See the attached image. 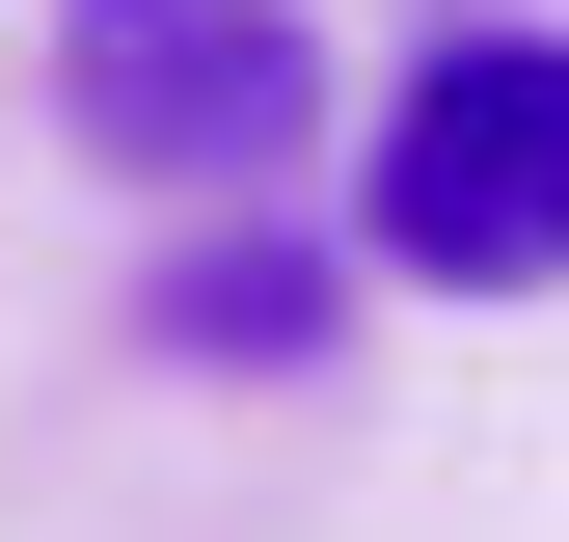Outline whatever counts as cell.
Listing matches in <instances>:
<instances>
[{
	"label": "cell",
	"mask_w": 569,
	"mask_h": 542,
	"mask_svg": "<svg viewBox=\"0 0 569 542\" xmlns=\"http://www.w3.org/2000/svg\"><path fill=\"white\" fill-rule=\"evenodd\" d=\"M299 136H326L299 0H82V163L109 190H271Z\"/></svg>",
	"instance_id": "cell-2"
},
{
	"label": "cell",
	"mask_w": 569,
	"mask_h": 542,
	"mask_svg": "<svg viewBox=\"0 0 569 542\" xmlns=\"http://www.w3.org/2000/svg\"><path fill=\"white\" fill-rule=\"evenodd\" d=\"M352 244L407 299H569V28H435L380 82V163H352Z\"/></svg>",
	"instance_id": "cell-1"
},
{
	"label": "cell",
	"mask_w": 569,
	"mask_h": 542,
	"mask_svg": "<svg viewBox=\"0 0 569 542\" xmlns=\"http://www.w3.org/2000/svg\"><path fill=\"white\" fill-rule=\"evenodd\" d=\"M163 353H326V271L218 218V244H190V271H163Z\"/></svg>",
	"instance_id": "cell-3"
}]
</instances>
